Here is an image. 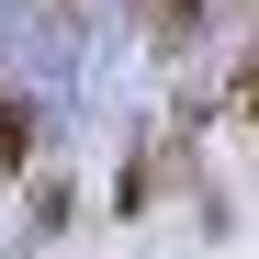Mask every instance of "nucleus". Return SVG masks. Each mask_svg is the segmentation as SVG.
Listing matches in <instances>:
<instances>
[{
  "label": "nucleus",
  "instance_id": "obj_1",
  "mask_svg": "<svg viewBox=\"0 0 259 259\" xmlns=\"http://www.w3.org/2000/svg\"><path fill=\"white\" fill-rule=\"evenodd\" d=\"M23 158H34V113H23V102H0V181H12Z\"/></svg>",
  "mask_w": 259,
  "mask_h": 259
},
{
  "label": "nucleus",
  "instance_id": "obj_3",
  "mask_svg": "<svg viewBox=\"0 0 259 259\" xmlns=\"http://www.w3.org/2000/svg\"><path fill=\"white\" fill-rule=\"evenodd\" d=\"M237 124H248V136H259V57L237 68Z\"/></svg>",
  "mask_w": 259,
  "mask_h": 259
},
{
  "label": "nucleus",
  "instance_id": "obj_2",
  "mask_svg": "<svg viewBox=\"0 0 259 259\" xmlns=\"http://www.w3.org/2000/svg\"><path fill=\"white\" fill-rule=\"evenodd\" d=\"M192 23H203V0H158V46H192Z\"/></svg>",
  "mask_w": 259,
  "mask_h": 259
}]
</instances>
